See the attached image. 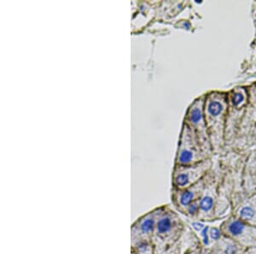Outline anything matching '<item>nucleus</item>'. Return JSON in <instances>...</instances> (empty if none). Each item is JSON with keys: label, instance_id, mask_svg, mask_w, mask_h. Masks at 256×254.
I'll list each match as a JSON object with an SVG mask.
<instances>
[{"label": "nucleus", "instance_id": "f257e3e1", "mask_svg": "<svg viewBox=\"0 0 256 254\" xmlns=\"http://www.w3.org/2000/svg\"><path fill=\"white\" fill-rule=\"evenodd\" d=\"M207 169V163L192 165H176L172 175L174 189L181 190L196 184Z\"/></svg>", "mask_w": 256, "mask_h": 254}, {"label": "nucleus", "instance_id": "f03ea898", "mask_svg": "<svg viewBox=\"0 0 256 254\" xmlns=\"http://www.w3.org/2000/svg\"><path fill=\"white\" fill-rule=\"evenodd\" d=\"M222 231L226 235L246 246H256V227L248 224L238 218L224 222Z\"/></svg>", "mask_w": 256, "mask_h": 254}, {"label": "nucleus", "instance_id": "7ed1b4c3", "mask_svg": "<svg viewBox=\"0 0 256 254\" xmlns=\"http://www.w3.org/2000/svg\"><path fill=\"white\" fill-rule=\"evenodd\" d=\"M199 152L200 150L198 149L195 137L192 135V129L187 124H184L176 158V165L196 164V161L199 159Z\"/></svg>", "mask_w": 256, "mask_h": 254}, {"label": "nucleus", "instance_id": "20e7f679", "mask_svg": "<svg viewBox=\"0 0 256 254\" xmlns=\"http://www.w3.org/2000/svg\"><path fill=\"white\" fill-rule=\"evenodd\" d=\"M160 210H154L141 216L134 222L131 228L132 244L142 239H152Z\"/></svg>", "mask_w": 256, "mask_h": 254}, {"label": "nucleus", "instance_id": "39448f33", "mask_svg": "<svg viewBox=\"0 0 256 254\" xmlns=\"http://www.w3.org/2000/svg\"><path fill=\"white\" fill-rule=\"evenodd\" d=\"M172 213L170 211L163 212L160 209L152 240H168L169 238H172V232H175L178 227L176 216Z\"/></svg>", "mask_w": 256, "mask_h": 254}, {"label": "nucleus", "instance_id": "423d86ee", "mask_svg": "<svg viewBox=\"0 0 256 254\" xmlns=\"http://www.w3.org/2000/svg\"><path fill=\"white\" fill-rule=\"evenodd\" d=\"M174 193L172 196V199L174 202L175 206L178 210L184 213L187 208L193 202L196 201L201 199L202 192V184L199 181L196 184L184 189H174Z\"/></svg>", "mask_w": 256, "mask_h": 254}, {"label": "nucleus", "instance_id": "0eeeda50", "mask_svg": "<svg viewBox=\"0 0 256 254\" xmlns=\"http://www.w3.org/2000/svg\"><path fill=\"white\" fill-rule=\"evenodd\" d=\"M238 219L248 224L256 227V197L248 199L244 204H242L236 211Z\"/></svg>", "mask_w": 256, "mask_h": 254}, {"label": "nucleus", "instance_id": "6e6552de", "mask_svg": "<svg viewBox=\"0 0 256 254\" xmlns=\"http://www.w3.org/2000/svg\"><path fill=\"white\" fill-rule=\"evenodd\" d=\"M187 125H193L194 127H200L202 132H204L202 129H205V124L204 123V114H202V101L198 100L196 101L190 106V108L187 113Z\"/></svg>", "mask_w": 256, "mask_h": 254}, {"label": "nucleus", "instance_id": "1a4fd4ad", "mask_svg": "<svg viewBox=\"0 0 256 254\" xmlns=\"http://www.w3.org/2000/svg\"><path fill=\"white\" fill-rule=\"evenodd\" d=\"M200 204V212H199V217L201 216L202 218H206L207 215H210L212 213L214 207V199L212 195L210 194H204L202 196L201 199L199 200Z\"/></svg>", "mask_w": 256, "mask_h": 254}, {"label": "nucleus", "instance_id": "9d476101", "mask_svg": "<svg viewBox=\"0 0 256 254\" xmlns=\"http://www.w3.org/2000/svg\"><path fill=\"white\" fill-rule=\"evenodd\" d=\"M152 239H142L132 244V251L136 254H154V246Z\"/></svg>", "mask_w": 256, "mask_h": 254}, {"label": "nucleus", "instance_id": "9b49d317", "mask_svg": "<svg viewBox=\"0 0 256 254\" xmlns=\"http://www.w3.org/2000/svg\"><path fill=\"white\" fill-rule=\"evenodd\" d=\"M207 111L212 117H218L224 111V105L218 100H211L208 105Z\"/></svg>", "mask_w": 256, "mask_h": 254}, {"label": "nucleus", "instance_id": "f8f14e48", "mask_svg": "<svg viewBox=\"0 0 256 254\" xmlns=\"http://www.w3.org/2000/svg\"><path fill=\"white\" fill-rule=\"evenodd\" d=\"M200 200V199H199ZM199 200L193 202L189 207L187 208L184 214L190 217H195V216H199L200 212V204H199Z\"/></svg>", "mask_w": 256, "mask_h": 254}, {"label": "nucleus", "instance_id": "ddd939ff", "mask_svg": "<svg viewBox=\"0 0 256 254\" xmlns=\"http://www.w3.org/2000/svg\"><path fill=\"white\" fill-rule=\"evenodd\" d=\"M224 254L238 253V246L235 242H228L224 245Z\"/></svg>", "mask_w": 256, "mask_h": 254}, {"label": "nucleus", "instance_id": "4468645a", "mask_svg": "<svg viewBox=\"0 0 256 254\" xmlns=\"http://www.w3.org/2000/svg\"><path fill=\"white\" fill-rule=\"evenodd\" d=\"M222 231L218 228H211L210 229V239L214 241H218L222 239Z\"/></svg>", "mask_w": 256, "mask_h": 254}, {"label": "nucleus", "instance_id": "2eb2a0df", "mask_svg": "<svg viewBox=\"0 0 256 254\" xmlns=\"http://www.w3.org/2000/svg\"><path fill=\"white\" fill-rule=\"evenodd\" d=\"M210 228L208 226H205V228L200 232V234H201L202 238V242L205 245H210Z\"/></svg>", "mask_w": 256, "mask_h": 254}, {"label": "nucleus", "instance_id": "dca6fc26", "mask_svg": "<svg viewBox=\"0 0 256 254\" xmlns=\"http://www.w3.org/2000/svg\"><path fill=\"white\" fill-rule=\"evenodd\" d=\"M244 100V95L241 93H236L233 96V104L235 105H240V103Z\"/></svg>", "mask_w": 256, "mask_h": 254}, {"label": "nucleus", "instance_id": "f3484780", "mask_svg": "<svg viewBox=\"0 0 256 254\" xmlns=\"http://www.w3.org/2000/svg\"><path fill=\"white\" fill-rule=\"evenodd\" d=\"M192 228H194L195 230L200 231V232L205 228V225H204L202 222H192Z\"/></svg>", "mask_w": 256, "mask_h": 254}, {"label": "nucleus", "instance_id": "a211bd4d", "mask_svg": "<svg viewBox=\"0 0 256 254\" xmlns=\"http://www.w3.org/2000/svg\"><path fill=\"white\" fill-rule=\"evenodd\" d=\"M186 254H195V251H193V252H190V253H186Z\"/></svg>", "mask_w": 256, "mask_h": 254}]
</instances>
